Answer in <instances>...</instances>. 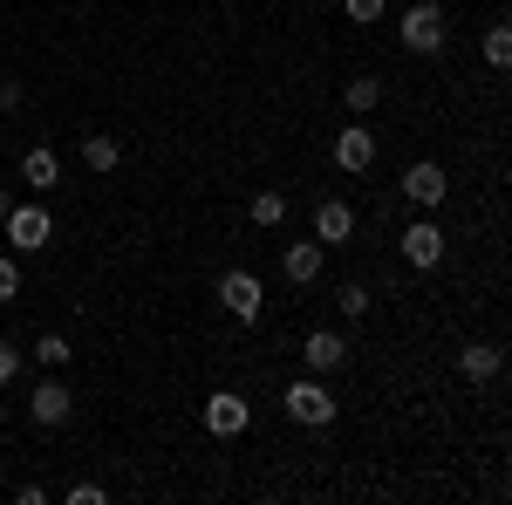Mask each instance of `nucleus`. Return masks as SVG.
<instances>
[{"label": "nucleus", "instance_id": "obj_25", "mask_svg": "<svg viewBox=\"0 0 512 505\" xmlns=\"http://www.w3.org/2000/svg\"><path fill=\"white\" fill-rule=\"evenodd\" d=\"M21 96H28V89H21V82H14V76L0 82V110H21Z\"/></svg>", "mask_w": 512, "mask_h": 505}, {"label": "nucleus", "instance_id": "obj_22", "mask_svg": "<svg viewBox=\"0 0 512 505\" xmlns=\"http://www.w3.org/2000/svg\"><path fill=\"white\" fill-rule=\"evenodd\" d=\"M21 362H28V355L14 349V342H0V383H14V376H21Z\"/></svg>", "mask_w": 512, "mask_h": 505}, {"label": "nucleus", "instance_id": "obj_24", "mask_svg": "<svg viewBox=\"0 0 512 505\" xmlns=\"http://www.w3.org/2000/svg\"><path fill=\"white\" fill-rule=\"evenodd\" d=\"M342 314L362 321V314H369V294H362V287H342Z\"/></svg>", "mask_w": 512, "mask_h": 505}, {"label": "nucleus", "instance_id": "obj_17", "mask_svg": "<svg viewBox=\"0 0 512 505\" xmlns=\"http://www.w3.org/2000/svg\"><path fill=\"white\" fill-rule=\"evenodd\" d=\"M342 96H349V110L362 117V110H376V96H383V82H376V76H355L349 89H342Z\"/></svg>", "mask_w": 512, "mask_h": 505}, {"label": "nucleus", "instance_id": "obj_10", "mask_svg": "<svg viewBox=\"0 0 512 505\" xmlns=\"http://www.w3.org/2000/svg\"><path fill=\"white\" fill-rule=\"evenodd\" d=\"M301 355H308V369H315V376H328V369H342V362H349V342H342L335 328H315Z\"/></svg>", "mask_w": 512, "mask_h": 505}, {"label": "nucleus", "instance_id": "obj_3", "mask_svg": "<svg viewBox=\"0 0 512 505\" xmlns=\"http://www.w3.org/2000/svg\"><path fill=\"white\" fill-rule=\"evenodd\" d=\"M0 226H7V246H14V253H41V246L55 239V219H48L41 205H14Z\"/></svg>", "mask_w": 512, "mask_h": 505}, {"label": "nucleus", "instance_id": "obj_9", "mask_svg": "<svg viewBox=\"0 0 512 505\" xmlns=\"http://www.w3.org/2000/svg\"><path fill=\"white\" fill-rule=\"evenodd\" d=\"M335 164H342V171H369V164H376V130H362V123L342 130V137H335Z\"/></svg>", "mask_w": 512, "mask_h": 505}, {"label": "nucleus", "instance_id": "obj_23", "mask_svg": "<svg viewBox=\"0 0 512 505\" xmlns=\"http://www.w3.org/2000/svg\"><path fill=\"white\" fill-rule=\"evenodd\" d=\"M103 499H110V492H103V485H89V478L69 485V505H103Z\"/></svg>", "mask_w": 512, "mask_h": 505}, {"label": "nucleus", "instance_id": "obj_11", "mask_svg": "<svg viewBox=\"0 0 512 505\" xmlns=\"http://www.w3.org/2000/svg\"><path fill=\"white\" fill-rule=\"evenodd\" d=\"M280 267H287V280H294V287H315V280H321V239H294Z\"/></svg>", "mask_w": 512, "mask_h": 505}, {"label": "nucleus", "instance_id": "obj_5", "mask_svg": "<svg viewBox=\"0 0 512 505\" xmlns=\"http://www.w3.org/2000/svg\"><path fill=\"white\" fill-rule=\"evenodd\" d=\"M246 424H253V403H246L239 389H219V396H205V430H212V437H239Z\"/></svg>", "mask_w": 512, "mask_h": 505}, {"label": "nucleus", "instance_id": "obj_8", "mask_svg": "<svg viewBox=\"0 0 512 505\" xmlns=\"http://www.w3.org/2000/svg\"><path fill=\"white\" fill-rule=\"evenodd\" d=\"M69 410H76V396H69V383H35V403H28V417L35 424H69Z\"/></svg>", "mask_w": 512, "mask_h": 505}, {"label": "nucleus", "instance_id": "obj_1", "mask_svg": "<svg viewBox=\"0 0 512 505\" xmlns=\"http://www.w3.org/2000/svg\"><path fill=\"white\" fill-rule=\"evenodd\" d=\"M396 35H403L410 55H437L444 35H451V28H444V7H437V0H417V7L403 14V28H396Z\"/></svg>", "mask_w": 512, "mask_h": 505}, {"label": "nucleus", "instance_id": "obj_7", "mask_svg": "<svg viewBox=\"0 0 512 505\" xmlns=\"http://www.w3.org/2000/svg\"><path fill=\"white\" fill-rule=\"evenodd\" d=\"M444 192H451L444 164H410V171H403V198H410V205H424V212H431V205H444Z\"/></svg>", "mask_w": 512, "mask_h": 505}, {"label": "nucleus", "instance_id": "obj_14", "mask_svg": "<svg viewBox=\"0 0 512 505\" xmlns=\"http://www.w3.org/2000/svg\"><path fill=\"white\" fill-rule=\"evenodd\" d=\"M55 178H62V164H55V151H48V144H35V151L21 157V185H35V192H48Z\"/></svg>", "mask_w": 512, "mask_h": 505}, {"label": "nucleus", "instance_id": "obj_6", "mask_svg": "<svg viewBox=\"0 0 512 505\" xmlns=\"http://www.w3.org/2000/svg\"><path fill=\"white\" fill-rule=\"evenodd\" d=\"M403 260H410V267H437V260H444V226H437V219H410V226H403Z\"/></svg>", "mask_w": 512, "mask_h": 505}, {"label": "nucleus", "instance_id": "obj_18", "mask_svg": "<svg viewBox=\"0 0 512 505\" xmlns=\"http://www.w3.org/2000/svg\"><path fill=\"white\" fill-rule=\"evenodd\" d=\"M69 355H76V349H69V335H41V342H35V362H48V369H62Z\"/></svg>", "mask_w": 512, "mask_h": 505}, {"label": "nucleus", "instance_id": "obj_20", "mask_svg": "<svg viewBox=\"0 0 512 505\" xmlns=\"http://www.w3.org/2000/svg\"><path fill=\"white\" fill-rule=\"evenodd\" d=\"M342 14H349V21H362V28H369V21H383V0H342Z\"/></svg>", "mask_w": 512, "mask_h": 505}, {"label": "nucleus", "instance_id": "obj_12", "mask_svg": "<svg viewBox=\"0 0 512 505\" xmlns=\"http://www.w3.org/2000/svg\"><path fill=\"white\" fill-rule=\"evenodd\" d=\"M349 233H355V212L342 205V198H328V205L315 212V239H321V246H342Z\"/></svg>", "mask_w": 512, "mask_h": 505}, {"label": "nucleus", "instance_id": "obj_19", "mask_svg": "<svg viewBox=\"0 0 512 505\" xmlns=\"http://www.w3.org/2000/svg\"><path fill=\"white\" fill-rule=\"evenodd\" d=\"M485 62H492V69H506V62H512V35H506V28L485 35Z\"/></svg>", "mask_w": 512, "mask_h": 505}, {"label": "nucleus", "instance_id": "obj_26", "mask_svg": "<svg viewBox=\"0 0 512 505\" xmlns=\"http://www.w3.org/2000/svg\"><path fill=\"white\" fill-rule=\"evenodd\" d=\"M7 212H14V198H7V192H0V219H7Z\"/></svg>", "mask_w": 512, "mask_h": 505}, {"label": "nucleus", "instance_id": "obj_21", "mask_svg": "<svg viewBox=\"0 0 512 505\" xmlns=\"http://www.w3.org/2000/svg\"><path fill=\"white\" fill-rule=\"evenodd\" d=\"M14 294H21V267H14V260H7V253H0V308H7V301H14Z\"/></svg>", "mask_w": 512, "mask_h": 505}, {"label": "nucleus", "instance_id": "obj_4", "mask_svg": "<svg viewBox=\"0 0 512 505\" xmlns=\"http://www.w3.org/2000/svg\"><path fill=\"white\" fill-rule=\"evenodd\" d=\"M219 301H226V314H239V321H260V308H267V287H260V273L233 267L226 280H219Z\"/></svg>", "mask_w": 512, "mask_h": 505}, {"label": "nucleus", "instance_id": "obj_2", "mask_svg": "<svg viewBox=\"0 0 512 505\" xmlns=\"http://www.w3.org/2000/svg\"><path fill=\"white\" fill-rule=\"evenodd\" d=\"M287 417L294 424H335V396H328V383H315V376H301V383H287Z\"/></svg>", "mask_w": 512, "mask_h": 505}, {"label": "nucleus", "instance_id": "obj_27", "mask_svg": "<svg viewBox=\"0 0 512 505\" xmlns=\"http://www.w3.org/2000/svg\"><path fill=\"white\" fill-rule=\"evenodd\" d=\"M0 424H7V410H0Z\"/></svg>", "mask_w": 512, "mask_h": 505}, {"label": "nucleus", "instance_id": "obj_16", "mask_svg": "<svg viewBox=\"0 0 512 505\" xmlns=\"http://www.w3.org/2000/svg\"><path fill=\"white\" fill-rule=\"evenodd\" d=\"M287 219V192H253V226H280Z\"/></svg>", "mask_w": 512, "mask_h": 505}, {"label": "nucleus", "instance_id": "obj_13", "mask_svg": "<svg viewBox=\"0 0 512 505\" xmlns=\"http://www.w3.org/2000/svg\"><path fill=\"white\" fill-rule=\"evenodd\" d=\"M82 164H89V171H117L123 144L110 137V130H82Z\"/></svg>", "mask_w": 512, "mask_h": 505}, {"label": "nucleus", "instance_id": "obj_15", "mask_svg": "<svg viewBox=\"0 0 512 505\" xmlns=\"http://www.w3.org/2000/svg\"><path fill=\"white\" fill-rule=\"evenodd\" d=\"M458 369H465V383H492L499 376V349L492 342H472V349L458 355Z\"/></svg>", "mask_w": 512, "mask_h": 505}]
</instances>
